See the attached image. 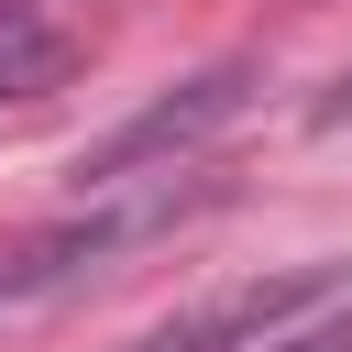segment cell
<instances>
[{
    "mask_svg": "<svg viewBox=\"0 0 352 352\" xmlns=\"http://www.w3.org/2000/svg\"><path fill=\"white\" fill-rule=\"evenodd\" d=\"M242 99H253V66H209V77L165 88V99H143L110 143H88V154H77V187H88V198H110V187L176 176V154H198L220 121H242Z\"/></svg>",
    "mask_w": 352,
    "mask_h": 352,
    "instance_id": "cell-1",
    "label": "cell"
},
{
    "mask_svg": "<svg viewBox=\"0 0 352 352\" xmlns=\"http://www.w3.org/2000/svg\"><path fill=\"white\" fill-rule=\"evenodd\" d=\"M330 275H275V286H253V297H220L209 319H176V330H154L143 352H220V341H264L286 308H308Z\"/></svg>",
    "mask_w": 352,
    "mask_h": 352,
    "instance_id": "cell-2",
    "label": "cell"
},
{
    "mask_svg": "<svg viewBox=\"0 0 352 352\" xmlns=\"http://www.w3.org/2000/svg\"><path fill=\"white\" fill-rule=\"evenodd\" d=\"M55 66H66V44H55V33H44L22 0H0V99H33Z\"/></svg>",
    "mask_w": 352,
    "mask_h": 352,
    "instance_id": "cell-3",
    "label": "cell"
},
{
    "mask_svg": "<svg viewBox=\"0 0 352 352\" xmlns=\"http://www.w3.org/2000/svg\"><path fill=\"white\" fill-rule=\"evenodd\" d=\"M330 121H352V77H341V88L319 99V132H330Z\"/></svg>",
    "mask_w": 352,
    "mask_h": 352,
    "instance_id": "cell-4",
    "label": "cell"
}]
</instances>
